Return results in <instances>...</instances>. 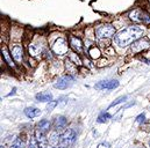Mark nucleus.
I'll use <instances>...</instances> for the list:
<instances>
[{"mask_svg": "<svg viewBox=\"0 0 150 148\" xmlns=\"http://www.w3.org/2000/svg\"><path fill=\"white\" fill-rule=\"evenodd\" d=\"M38 126L41 131H43V132H48V131L50 130L51 124H50V121H49V120H47V119H42V120L38 123Z\"/></svg>", "mask_w": 150, "mask_h": 148, "instance_id": "obj_17", "label": "nucleus"}, {"mask_svg": "<svg viewBox=\"0 0 150 148\" xmlns=\"http://www.w3.org/2000/svg\"><path fill=\"white\" fill-rule=\"evenodd\" d=\"M111 147V145H110V142H107V141H103V142H100L97 148H110Z\"/></svg>", "mask_w": 150, "mask_h": 148, "instance_id": "obj_26", "label": "nucleus"}, {"mask_svg": "<svg viewBox=\"0 0 150 148\" xmlns=\"http://www.w3.org/2000/svg\"><path fill=\"white\" fill-rule=\"evenodd\" d=\"M88 54H90L91 58L97 59V58L100 57V50H99L98 47H96V46H92V47H90V50H88Z\"/></svg>", "mask_w": 150, "mask_h": 148, "instance_id": "obj_19", "label": "nucleus"}, {"mask_svg": "<svg viewBox=\"0 0 150 148\" xmlns=\"http://www.w3.org/2000/svg\"><path fill=\"white\" fill-rule=\"evenodd\" d=\"M9 148H25V145H23V142L21 141V140H15L12 145H11V147Z\"/></svg>", "mask_w": 150, "mask_h": 148, "instance_id": "obj_23", "label": "nucleus"}, {"mask_svg": "<svg viewBox=\"0 0 150 148\" xmlns=\"http://www.w3.org/2000/svg\"><path fill=\"white\" fill-rule=\"evenodd\" d=\"M12 57L13 59L16 61V63H20L22 61V58H23V49L21 45L16 44L12 47Z\"/></svg>", "mask_w": 150, "mask_h": 148, "instance_id": "obj_10", "label": "nucleus"}, {"mask_svg": "<svg viewBox=\"0 0 150 148\" xmlns=\"http://www.w3.org/2000/svg\"><path fill=\"white\" fill-rule=\"evenodd\" d=\"M1 53H2V56H4V58L6 59V61H7V64L11 66V67H14L15 65L13 64V61H12V58H11V56H9V53H8V51H7V49L4 46L2 49H1Z\"/></svg>", "mask_w": 150, "mask_h": 148, "instance_id": "obj_18", "label": "nucleus"}, {"mask_svg": "<svg viewBox=\"0 0 150 148\" xmlns=\"http://www.w3.org/2000/svg\"><path fill=\"white\" fill-rule=\"evenodd\" d=\"M149 40L147 38H140V39H137L133 43L132 50H133V52H140V51L149 47Z\"/></svg>", "mask_w": 150, "mask_h": 148, "instance_id": "obj_7", "label": "nucleus"}, {"mask_svg": "<svg viewBox=\"0 0 150 148\" xmlns=\"http://www.w3.org/2000/svg\"><path fill=\"white\" fill-rule=\"evenodd\" d=\"M119 81L116 80H105V81H99L98 83H96L94 88L98 90H113L115 88L119 87Z\"/></svg>", "mask_w": 150, "mask_h": 148, "instance_id": "obj_6", "label": "nucleus"}, {"mask_svg": "<svg viewBox=\"0 0 150 148\" xmlns=\"http://www.w3.org/2000/svg\"><path fill=\"white\" fill-rule=\"evenodd\" d=\"M70 59L74 60L75 64H77V65H81V60L79 59V57H78L76 53H71V54H70Z\"/></svg>", "mask_w": 150, "mask_h": 148, "instance_id": "obj_24", "label": "nucleus"}, {"mask_svg": "<svg viewBox=\"0 0 150 148\" xmlns=\"http://www.w3.org/2000/svg\"><path fill=\"white\" fill-rule=\"evenodd\" d=\"M25 114L28 118H35V117H38L41 114V110L38 108H34V107H28L25 109Z\"/></svg>", "mask_w": 150, "mask_h": 148, "instance_id": "obj_12", "label": "nucleus"}, {"mask_svg": "<svg viewBox=\"0 0 150 148\" xmlns=\"http://www.w3.org/2000/svg\"><path fill=\"white\" fill-rule=\"evenodd\" d=\"M15 90H16V88H13V90H12V93H9L7 96H12V95H14L15 94Z\"/></svg>", "mask_w": 150, "mask_h": 148, "instance_id": "obj_28", "label": "nucleus"}, {"mask_svg": "<svg viewBox=\"0 0 150 148\" xmlns=\"http://www.w3.org/2000/svg\"><path fill=\"white\" fill-rule=\"evenodd\" d=\"M67 124H68V119H67L64 116H59V117H57L56 120H55V127H56L57 130L64 128V127L67 126Z\"/></svg>", "mask_w": 150, "mask_h": 148, "instance_id": "obj_15", "label": "nucleus"}, {"mask_svg": "<svg viewBox=\"0 0 150 148\" xmlns=\"http://www.w3.org/2000/svg\"><path fill=\"white\" fill-rule=\"evenodd\" d=\"M144 119H146V116H144V113H142V114L137 116V118H136V121H137L139 124H141V123H143V121H144Z\"/></svg>", "mask_w": 150, "mask_h": 148, "instance_id": "obj_27", "label": "nucleus"}, {"mask_svg": "<svg viewBox=\"0 0 150 148\" xmlns=\"http://www.w3.org/2000/svg\"><path fill=\"white\" fill-rule=\"evenodd\" d=\"M127 98H128V97H127V95H123V96H120V97H117V98H116L114 102H112V103L110 104L108 109H110V108H113V107H116L117 104H121V103L126 102V101H127Z\"/></svg>", "mask_w": 150, "mask_h": 148, "instance_id": "obj_21", "label": "nucleus"}, {"mask_svg": "<svg viewBox=\"0 0 150 148\" xmlns=\"http://www.w3.org/2000/svg\"><path fill=\"white\" fill-rule=\"evenodd\" d=\"M76 138H77V133H76L72 128H68L63 134H61L59 145L64 148L70 147V146H72L75 144Z\"/></svg>", "mask_w": 150, "mask_h": 148, "instance_id": "obj_3", "label": "nucleus"}, {"mask_svg": "<svg viewBox=\"0 0 150 148\" xmlns=\"http://www.w3.org/2000/svg\"><path fill=\"white\" fill-rule=\"evenodd\" d=\"M35 98L38 102H51L52 101V95L50 93H40L35 96Z\"/></svg>", "mask_w": 150, "mask_h": 148, "instance_id": "obj_14", "label": "nucleus"}, {"mask_svg": "<svg viewBox=\"0 0 150 148\" xmlns=\"http://www.w3.org/2000/svg\"><path fill=\"white\" fill-rule=\"evenodd\" d=\"M28 148H40V145H38L35 135H34V137H30L29 142H28Z\"/></svg>", "mask_w": 150, "mask_h": 148, "instance_id": "obj_22", "label": "nucleus"}, {"mask_svg": "<svg viewBox=\"0 0 150 148\" xmlns=\"http://www.w3.org/2000/svg\"><path fill=\"white\" fill-rule=\"evenodd\" d=\"M96 36L99 39L101 38H108V37L115 35V28L112 24H101L96 28Z\"/></svg>", "mask_w": 150, "mask_h": 148, "instance_id": "obj_4", "label": "nucleus"}, {"mask_svg": "<svg viewBox=\"0 0 150 148\" xmlns=\"http://www.w3.org/2000/svg\"><path fill=\"white\" fill-rule=\"evenodd\" d=\"M69 44H70V46L75 51H77V52H81L83 51V42H81L80 38H78V37L76 36H70Z\"/></svg>", "mask_w": 150, "mask_h": 148, "instance_id": "obj_11", "label": "nucleus"}, {"mask_svg": "<svg viewBox=\"0 0 150 148\" xmlns=\"http://www.w3.org/2000/svg\"><path fill=\"white\" fill-rule=\"evenodd\" d=\"M0 148H5V147H4V146H1V147H0Z\"/></svg>", "mask_w": 150, "mask_h": 148, "instance_id": "obj_30", "label": "nucleus"}, {"mask_svg": "<svg viewBox=\"0 0 150 148\" xmlns=\"http://www.w3.org/2000/svg\"><path fill=\"white\" fill-rule=\"evenodd\" d=\"M144 30L141 27L137 26H130L127 27L122 30H120L117 34L114 35V42L116 43V45L125 47L128 46L130 44H133L135 40L140 39L141 37L143 36Z\"/></svg>", "mask_w": 150, "mask_h": 148, "instance_id": "obj_1", "label": "nucleus"}, {"mask_svg": "<svg viewBox=\"0 0 150 148\" xmlns=\"http://www.w3.org/2000/svg\"><path fill=\"white\" fill-rule=\"evenodd\" d=\"M68 50H69L68 42H67L64 38H62V37L57 38V39L55 40V43L52 44V51H54V52H55L57 56H63V54H67Z\"/></svg>", "mask_w": 150, "mask_h": 148, "instance_id": "obj_5", "label": "nucleus"}, {"mask_svg": "<svg viewBox=\"0 0 150 148\" xmlns=\"http://www.w3.org/2000/svg\"><path fill=\"white\" fill-rule=\"evenodd\" d=\"M149 148H150V141H149Z\"/></svg>", "mask_w": 150, "mask_h": 148, "instance_id": "obj_31", "label": "nucleus"}, {"mask_svg": "<svg viewBox=\"0 0 150 148\" xmlns=\"http://www.w3.org/2000/svg\"><path fill=\"white\" fill-rule=\"evenodd\" d=\"M75 77L72 75H65V76H62L61 79H58V81L55 83V88H58V89H65L68 88V86L70 84L71 81H74Z\"/></svg>", "mask_w": 150, "mask_h": 148, "instance_id": "obj_9", "label": "nucleus"}, {"mask_svg": "<svg viewBox=\"0 0 150 148\" xmlns=\"http://www.w3.org/2000/svg\"><path fill=\"white\" fill-rule=\"evenodd\" d=\"M28 50H29L30 56H33V57H38L42 53V46L38 44H30Z\"/></svg>", "mask_w": 150, "mask_h": 148, "instance_id": "obj_13", "label": "nucleus"}, {"mask_svg": "<svg viewBox=\"0 0 150 148\" xmlns=\"http://www.w3.org/2000/svg\"><path fill=\"white\" fill-rule=\"evenodd\" d=\"M58 104V102L57 101H51V102H49V104H48V107H47V110L48 111H51L56 105Z\"/></svg>", "mask_w": 150, "mask_h": 148, "instance_id": "obj_25", "label": "nucleus"}, {"mask_svg": "<svg viewBox=\"0 0 150 148\" xmlns=\"http://www.w3.org/2000/svg\"><path fill=\"white\" fill-rule=\"evenodd\" d=\"M52 148H64V147H62V146H61V147H52Z\"/></svg>", "mask_w": 150, "mask_h": 148, "instance_id": "obj_29", "label": "nucleus"}, {"mask_svg": "<svg viewBox=\"0 0 150 148\" xmlns=\"http://www.w3.org/2000/svg\"><path fill=\"white\" fill-rule=\"evenodd\" d=\"M34 135H35V138H36V140H38V145H40V148L48 147V145H49V140H48L47 137H45V132H43V131H41L40 128H38V130L35 131Z\"/></svg>", "mask_w": 150, "mask_h": 148, "instance_id": "obj_8", "label": "nucleus"}, {"mask_svg": "<svg viewBox=\"0 0 150 148\" xmlns=\"http://www.w3.org/2000/svg\"><path fill=\"white\" fill-rule=\"evenodd\" d=\"M111 118H112V116H111L108 112H101V113L99 114L97 121H98V123H106V121H108Z\"/></svg>", "mask_w": 150, "mask_h": 148, "instance_id": "obj_20", "label": "nucleus"}, {"mask_svg": "<svg viewBox=\"0 0 150 148\" xmlns=\"http://www.w3.org/2000/svg\"><path fill=\"white\" fill-rule=\"evenodd\" d=\"M59 141H61V135L57 132H51L49 135V144L55 146V145L59 144Z\"/></svg>", "mask_w": 150, "mask_h": 148, "instance_id": "obj_16", "label": "nucleus"}, {"mask_svg": "<svg viewBox=\"0 0 150 148\" xmlns=\"http://www.w3.org/2000/svg\"><path fill=\"white\" fill-rule=\"evenodd\" d=\"M129 19L136 23H143V24H149L150 23V14L141 8L133 9L129 13Z\"/></svg>", "mask_w": 150, "mask_h": 148, "instance_id": "obj_2", "label": "nucleus"}]
</instances>
